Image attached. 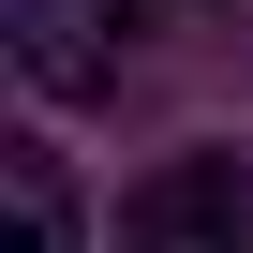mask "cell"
Listing matches in <instances>:
<instances>
[{
    "label": "cell",
    "mask_w": 253,
    "mask_h": 253,
    "mask_svg": "<svg viewBox=\"0 0 253 253\" xmlns=\"http://www.w3.org/2000/svg\"><path fill=\"white\" fill-rule=\"evenodd\" d=\"M0 223H15V253H75V179L45 149H15L0 164Z\"/></svg>",
    "instance_id": "cell-3"
},
{
    "label": "cell",
    "mask_w": 253,
    "mask_h": 253,
    "mask_svg": "<svg viewBox=\"0 0 253 253\" xmlns=\"http://www.w3.org/2000/svg\"><path fill=\"white\" fill-rule=\"evenodd\" d=\"M104 253H253V179H238V149H179L134 209H119Z\"/></svg>",
    "instance_id": "cell-2"
},
{
    "label": "cell",
    "mask_w": 253,
    "mask_h": 253,
    "mask_svg": "<svg viewBox=\"0 0 253 253\" xmlns=\"http://www.w3.org/2000/svg\"><path fill=\"white\" fill-rule=\"evenodd\" d=\"M0 30H15V75H30L45 104H89V89H119L149 0H0Z\"/></svg>",
    "instance_id": "cell-1"
}]
</instances>
